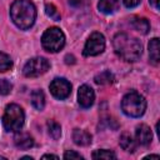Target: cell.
Instances as JSON below:
<instances>
[{
  "label": "cell",
  "instance_id": "1",
  "mask_svg": "<svg viewBox=\"0 0 160 160\" xmlns=\"http://www.w3.org/2000/svg\"><path fill=\"white\" fill-rule=\"evenodd\" d=\"M112 46L116 55L128 62L136 61L142 52V45L140 40L125 32H119L114 36Z\"/></svg>",
  "mask_w": 160,
  "mask_h": 160
},
{
  "label": "cell",
  "instance_id": "2",
  "mask_svg": "<svg viewBox=\"0 0 160 160\" xmlns=\"http://www.w3.org/2000/svg\"><path fill=\"white\" fill-rule=\"evenodd\" d=\"M10 16L12 22L22 30L31 28L36 19L35 5L29 0H15L10 8Z\"/></svg>",
  "mask_w": 160,
  "mask_h": 160
},
{
  "label": "cell",
  "instance_id": "3",
  "mask_svg": "<svg viewBox=\"0 0 160 160\" xmlns=\"http://www.w3.org/2000/svg\"><path fill=\"white\" fill-rule=\"evenodd\" d=\"M121 109L124 114L131 118H140L146 110V100L136 91L128 92L121 100Z\"/></svg>",
  "mask_w": 160,
  "mask_h": 160
},
{
  "label": "cell",
  "instance_id": "4",
  "mask_svg": "<svg viewBox=\"0 0 160 160\" xmlns=\"http://www.w3.org/2000/svg\"><path fill=\"white\" fill-rule=\"evenodd\" d=\"M24 121H25V114L19 105L10 104L6 106L2 116V125L6 131H14V132L20 131V129L24 125Z\"/></svg>",
  "mask_w": 160,
  "mask_h": 160
},
{
  "label": "cell",
  "instance_id": "5",
  "mask_svg": "<svg viewBox=\"0 0 160 160\" xmlns=\"http://www.w3.org/2000/svg\"><path fill=\"white\" fill-rule=\"evenodd\" d=\"M42 48L50 52L60 51L65 45V35L59 28H49L41 38Z\"/></svg>",
  "mask_w": 160,
  "mask_h": 160
},
{
  "label": "cell",
  "instance_id": "6",
  "mask_svg": "<svg viewBox=\"0 0 160 160\" xmlns=\"http://www.w3.org/2000/svg\"><path fill=\"white\" fill-rule=\"evenodd\" d=\"M49 68H50V62L48 61V59L32 58L25 64L22 72L26 78H36V76L45 74L49 70Z\"/></svg>",
  "mask_w": 160,
  "mask_h": 160
},
{
  "label": "cell",
  "instance_id": "7",
  "mask_svg": "<svg viewBox=\"0 0 160 160\" xmlns=\"http://www.w3.org/2000/svg\"><path fill=\"white\" fill-rule=\"evenodd\" d=\"M104 49H105V38L102 34L95 31L88 39V41L84 46L82 54L85 56H96V55L101 54L104 51Z\"/></svg>",
  "mask_w": 160,
  "mask_h": 160
},
{
  "label": "cell",
  "instance_id": "8",
  "mask_svg": "<svg viewBox=\"0 0 160 160\" xmlns=\"http://www.w3.org/2000/svg\"><path fill=\"white\" fill-rule=\"evenodd\" d=\"M50 91L56 99H66L71 92V84L62 78H56L50 84Z\"/></svg>",
  "mask_w": 160,
  "mask_h": 160
},
{
  "label": "cell",
  "instance_id": "9",
  "mask_svg": "<svg viewBox=\"0 0 160 160\" xmlns=\"http://www.w3.org/2000/svg\"><path fill=\"white\" fill-rule=\"evenodd\" d=\"M94 100H95L94 90L89 85H81L78 91V101L80 106H82L84 109H88L94 104Z\"/></svg>",
  "mask_w": 160,
  "mask_h": 160
},
{
  "label": "cell",
  "instance_id": "10",
  "mask_svg": "<svg viewBox=\"0 0 160 160\" xmlns=\"http://www.w3.org/2000/svg\"><path fill=\"white\" fill-rule=\"evenodd\" d=\"M135 138H136V142L142 145V146H148L151 140H152V132L150 130V128L145 124H140L139 126H136L135 130Z\"/></svg>",
  "mask_w": 160,
  "mask_h": 160
},
{
  "label": "cell",
  "instance_id": "11",
  "mask_svg": "<svg viewBox=\"0 0 160 160\" xmlns=\"http://www.w3.org/2000/svg\"><path fill=\"white\" fill-rule=\"evenodd\" d=\"M14 142L19 149L26 150L34 146V139L28 132H18L14 138Z\"/></svg>",
  "mask_w": 160,
  "mask_h": 160
},
{
  "label": "cell",
  "instance_id": "12",
  "mask_svg": "<svg viewBox=\"0 0 160 160\" xmlns=\"http://www.w3.org/2000/svg\"><path fill=\"white\" fill-rule=\"evenodd\" d=\"M72 140L76 145H80V146H86L91 142V135L85 131V130H81V129H74L72 131Z\"/></svg>",
  "mask_w": 160,
  "mask_h": 160
},
{
  "label": "cell",
  "instance_id": "13",
  "mask_svg": "<svg viewBox=\"0 0 160 160\" xmlns=\"http://www.w3.org/2000/svg\"><path fill=\"white\" fill-rule=\"evenodd\" d=\"M120 146L128 151V152H134L135 149H136V141L132 139V136L128 132H122L121 136H120Z\"/></svg>",
  "mask_w": 160,
  "mask_h": 160
},
{
  "label": "cell",
  "instance_id": "14",
  "mask_svg": "<svg viewBox=\"0 0 160 160\" xmlns=\"http://www.w3.org/2000/svg\"><path fill=\"white\" fill-rule=\"evenodd\" d=\"M98 8L104 14H112L119 9V0H100Z\"/></svg>",
  "mask_w": 160,
  "mask_h": 160
},
{
  "label": "cell",
  "instance_id": "15",
  "mask_svg": "<svg viewBox=\"0 0 160 160\" xmlns=\"http://www.w3.org/2000/svg\"><path fill=\"white\" fill-rule=\"evenodd\" d=\"M149 56H150L151 64L154 65L159 64L160 58H159V39L158 38L151 39L149 42Z\"/></svg>",
  "mask_w": 160,
  "mask_h": 160
},
{
  "label": "cell",
  "instance_id": "16",
  "mask_svg": "<svg viewBox=\"0 0 160 160\" xmlns=\"http://www.w3.org/2000/svg\"><path fill=\"white\" fill-rule=\"evenodd\" d=\"M131 25L135 30L140 31L141 34H148L150 30V24L145 18H139V16H134L131 20Z\"/></svg>",
  "mask_w": 160,
  "mask_h": 160
},
{
  "label": "cell",
  "instance_id": "17",
  "mask_svg": "<svg viewBox=\"0 0 160 160\" xmlns=\"http://www.w3.org/2000/svg\"><path fill=\"white\" fill-rule=\"evenodd\" d=\"M31 104L38 110L44 109V106H45V95L41 90H34L31 92Z\"/></svg>",
  "mask_w": 160,
  "mask_h": 160
},
{
  "label": "cell",
  "instance_id": "18",
  "mask_svg": "<svg viewBox=\"0 0 160 160\" xmlns=\"http://www.w3.org/2000/svg\"><path fill=\"white\" fill-rule=\"evenodd\" d=\"M112 81H114V75L108 70H105L95 76V82L99 85H109Z\"/></svg>",
  "mask_w": 160,
  "mask_h": 160
},
{
  "label": "cell",
  "instance_id": "19",
  "mask_svg": "<svg viewBox=\"0 0 160 160\" xmlns=\"http://www.w3.org/2000/svg\"><path fill=\"white\" fill-rule=\"evenodd\" d=\"M48 131H49V134L52 139L58 140L61 135V126L56 121L50 120V121H48Z\"/></svg>",
  "mask_w": 160,
  "mask_h": 160
},
{
  "label": "cell",
  "instance_id": "20",
  "mask_svg": "<svg viewBox=\"0 0 160 160\" xmlns=\"http://www.w3.org/2000/svg\"><path fill=\"white\" fill-rule=\"evenodd\" d=\"M11 66H12V61L10 56L6 55L5 52H0V72L8 71Z\"/></svg>",
  "mask_w": 160,
  "mask_h": 160
},
{
  "label": "cell",
  "instance_id": "21",
  "mask_svg": "<svg viewBox=\"0 0 160 160\" xmlns=\"http://www.w3.org/2000/svg\"><path fill=\"white\" fill-rule=\"evenodd\" d=\"M92 159H108V160H110V159H116V155L110 150L102 149V150L94 151L92 152Z\"/></svg>",
  "mask_w": 160,
  "mask_h": 160
},
{
  "label": "cell",
  "instance_id": "22",
  "mask_svg": "<svg viewBox=\"0 0 160 160\" xmlns=\"http://www.w3.org/2000/svg\"><path fill=\"white\" fill-rule=\"evenodd\" d=\"M45 12L52 20H55V21L60 20V12L58 11V9H56V6L54 4H46L45 5Z\"/></svg>",
  "mask_w": 160,
  "mask_h": 160
},
{
  "label": "cell",
  "instance_id": "23",
  "mask_svg": "<svg viewBox=\"0 0 160 160\" xmlns=\"http://www.w3.org/2000/svg\"><path fill=\"white\" fill-rule=\"evenodd\" d=\"M12 89V85L10 84V81H8L6 79H1L0 80V94L1 95H8Z\"/></svg>",
  "mask_w": 160,
  "mask_h": 160
},
{
  "label": "cell",
  "instance_id": "24",
  "mask_svg": "<svg viewBox=\"0 0 160 160\" xmlns=\"http://www.w3.org/2000/svg\"><path fill=\"white\" fill-rule=\"evenodd\" d=\"M64 159H82V156L76 152V151H72V150H69L64 154Z\"/></svg>",
  "mask_w": 160,
  "mask_h": 160
},
{
  "label": "cell",
  "instance_id": "25",
  "mask_svg": "<svg viewBox=\"0 0 160 160\" xmlns=\"http://www.w3.org/2000/svg\"><path fill=\"white\" fill-rule=\"evenodd\" d=\"M122 1H124V5L126 8H135L140 4L141 0H122Z\"/></svg>",
  "mask_w": 160,
  "mask_h": 160
},
{
  "label": "cell",
  "instance_id": "26",
  "mask_svg": "<svg viewBox=\"0 0 160 160\" xmlns=\"http://www.w3.org/2000/svg\"><path fill=\"white\" fill-rule=\"evenodd\" d=\"M89 0H69V4L74 8H78V6H81L84 4H86Z\"/></svg>",
  "mask_w": 160,
  "mask_h": 160
},
{
  "label": "cell",
  "instance_id": "27",
  "mask_svg": "<svg viewBox=\"0 0 160 160\" xmlns=\"http://www.w3.org/2000/svg\"><path fill=\"white\" fill-rule=\"evenodd\" d=\"M65 59H66V60H65L66 64H74V62H75V59H74L72 55H66Z\"/></svg>",
  "mask_w": 160,
  "mask_h": 160
},
{
  "label": "cell",
  "instance_id": "28",
  "mask_svg": "<svg viewBox=\"0 0 160 160\" xmlns=\"http://www.w3.org/2000/svg\"><path fill=\"white\" fill-rule=\"evenodd\" d=\"M149 1H150V4H151L156 10L159 9V0H149Z\"/></svg>",
  "mask_w": 160,
  "mask_h": 160
},
{
  "label": "cell",
  "instance_id": "29",
  "mask_svg": "<svg viewBox=\"0 0 160 160\" xmlns=\"http://www.w3.org/2000/svg\"><path fill=\"white\" fill-rule=\"evenodd\" d=\"M42 158H44V159H46V158H52V159H59V156H56V155H52V154H46V155H42Z\"/></svg>",
  "mask_w": 160,
  "mask_h": 160
},
{
  "label": "cell",
  "instance_id": "30",
  "mask_svg": "<svg viewBox=\"0 0 160 160\" xmlns=\"http://www.w3.org/2000/svg\"><path fill=\"white\" fill-rule=\"evenodd\" d=\"M146 158H150V159H159V155H148Z\"/></svg>",
  "mask_w": 160,
  "mask_h": 160
}]
</instances>
